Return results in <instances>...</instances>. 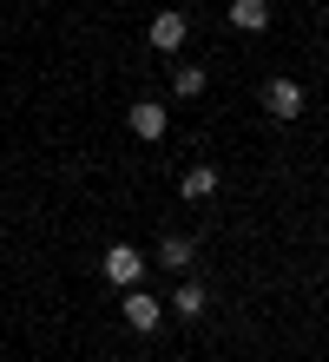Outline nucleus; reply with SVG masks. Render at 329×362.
Here are the masks:
<instances>
[{"mask_svg": "<svg viewBox=\"0 0 329 362\" xmlns=\"http://www.w3.org/2000/svg\"><path fill=\"white\" fill-rule=\"evenodd\" d=\"M263 112L270 119H303V86L296 79H270L263 86Z\"/></svg>", "mask_w": 329, "mask_h": 362, "instance_id": "1", "label": "nucleus"}, {"mask_svg": "<svg viewBox=\"0 0 329 362\" xmlns=\"http://www.w3.org/2000/svg\"><path fill=\"white\" fill-rule=\"evenodd\" d=\"M105 276H112L119 290H139V276H145V257H139L132 244H112V250H105Z\"/></svg>", "mask_w": 329, "mask_h": 362, "instance_id": "2", "label": "nucleus"}, {"mask_svg": "<svg viewBox=\"0 0 329 362\" xmlns=\"http://www.w3.org/2000/svg\"><path fill=\"white\" fill-rule=\"evenodd\" d=\"M125 323L139 329V336H151V329L165 323V310H158V296H145V290H132V296H125Z\"/></svg>", "mask_w": 329, "mask_h": 362, "instance_id": "3", "label": "nucleus"}, {"mask_svg": "<svg viewBox=\"0 0 329 362\" xmlns=\"http://www.w3.org/2000/svg\"><path fill=\"white\" fill-rule=\"evenodd\" d=\"M231 27L237 33H263L270 27V0H231Z\"/></svg>", "mask_w": 329, "mask_h": 362, "instance_id": "4", "label": "nucleus"}, {"mask_svg": "<svg viewBox=\"0 0 329 362\" xmlns=\"http://www.w3.org/2000/svg\"><path fill=\"white\" fill-rule=\"evenodd\" d=\"M185 13H158V20H151V47H158V53H178L185 47Z\"/></svg>", "mask_w": 329, "mask_h": 362, "instance_id": "5", "label": "nucleus"}, {"mask_svg": "<svg viewBox=\"0 0 329 362\" xmlns=\"http://www.w3.org/2000/svg\"><path fill=\"white\" fill-rule=\"evenodd\" d=\"M125 125H132V132H139V139H165V105L139 99V105H132V112H125Z\"/></svg>", "mask_w": 329, "mask_h": 362, "instance_id": "6", "label": "nucleus"}, {"mask_svg": "<svg viewBox=\"0 0 329 362\" xmlns=\"http://www.w3.org/2000/svg\"><path fill=\"white\" fill-rule=\"evenodd\" d=\"M178 191L191 204H204V198H217V165H191V172L178 178Z\"/></svg>", "mask_w": 329, "mask_h": 362, "instance_id": "7", "label": "nucleus"}, {"mask_svg": "<svg viewBox=\"0 0 329 362\" xmlns=\"http://www.w3.org/2000/svg\"><path fill=\"white\" fill-rule=\"evenodd\" d=\"M158 264H165V270H178V276H185V270L197 264V244H191V238H178V230H171V238L158 244Z\"/></svg>", "mask_w": 329, "mask_h": 362, "instance_id": "8", "label": "nucleus"}, {"mask_svg": "<svg viewBox=\"0 0 329 362\" xmlns=\"http://www.w3.org/2000/svg\"><path fill=\"white\" fill-rule=\"evenodd\" d=\"M204 303H211L204 284H178V310H185V316H204Z\"/></svg>", "mask_w": 329, "mask_h": 362, "instance_id": "9", "label": "nucleus"}, {"mask_svg": "<svg viewBox=\"0 0 329 362\" xmlns=\"http://www.w3.org/2000/svg\"><path fill=\"white\" fill-rule=\"evenodd\" d=\"M171 86H178L185 99H197V93H204V66H178V79H171Z\"/></svg>", "mask_w": 329, "mask_h": 362, "instance_id": "10", "label": "nucleus"}]
</instances>
